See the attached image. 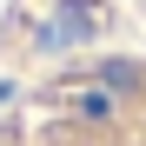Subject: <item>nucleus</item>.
<instances>
[{"instance_id":"nucleus-1","label":"nucleus","mask_w":146,"mask_h":146,"mask_svg":"<svg viewBox=\"0 0 146 146\" xmlns=\"http://www.w3.org/2000/svg\"><path fill=\"white\" fill-rule=\"evenodd\" d=\"M33 146H146V66L106 60Z\"/></svg>"},{"instance_id":"nucleus-2","label":"nucleus","mask_w":146,"mask_h":146,"mask_svg":"<svg viewBox=\"0 0 146 146\" xmlns=\"http://www.w3.org/2000/svg\"><path fill=\"white\" fill-rule=\"evenodd\" d=\"M139 7H146V0H139Z\"/></svg>"}]
</instances>
